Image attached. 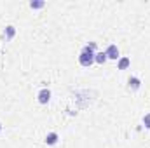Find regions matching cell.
<instances>
[{"label": "cell", "instance_id": "5", "mask_svg": "<svg viewBox=\"0 0 150 148\" xmlns=\"http://www.w3.org/2000/svg\"><path fill=\"white\" fill-rule=\"evenodd\" d=\"M129 65H131V59H129V58H119L117 68H119V70H126V68H129Z\"/></svg>", "mask_w": 150, "mask_h": 148}, {"label": "cell", "instance_id": "9", "mask_svg": "<svg viewBox=\"0 0 150 148\" xmlns=\"http://www.w3.org/2000/svg\"><path fill=\"white\" fill-rule=\"evenodd\" d=\"M44 5H45V2H42V0H40V2H30V7H32V9H40V7H44Z\"/></svg>", "mask_w": 150, "mask_h": 148}, {"label": "cell", "instance_id": "7", "mask_svg": "<svg viewBox=\"0 0 150 148\" xmlns=\"http://www.w3.org/2000/svg\"><path fill=\"white\" fill-rule=\"evenodd\" d=\"M127 82H129V87H131V89H134V91H136V89L140 87V84H142L138 77H131V78H129Z\"/></svg>", "mask_w": 150, "mask_h": 148}, {"label": "cell", "instance_id": "1", "mask_svg": "<svg viewBox=\"0 0 150 148\" xmlns=\"http://www.w3.org/2000/svg\"><path fill=\"white\" fill-rule=\"evenodd\" d=\"M94 49H96V44L91 42L89 45H86L82 51H80V56H79V63L86 68H89L93 63H94Z\"/></svg>", "mask_w": 150, "mask_h": 148}, {"label": "cell", "instance_id": "3", "mask_svg": "<svg viewBox=\"0 0 150 148\" xmlns=\"http://www.w3.org/2000/svg\"><path fill=\"white\" fill-rule=\"evenodd\" d=\"M105 54H107V58L108 59H119V49H117V45H108L107 47V51H105Z\"/></svg>", "mask_w": 150, "mask_h": 148}, {"label": "cell", "instance_id": "10", "mask_svg": "<svg viewBox=\"0 0 150 148\" xmlns=\"http://www.w3.org/2000/svg\"><path fill=\"white\" fill-rule=\"evenodd\" d=\"M143 124H145L147 129H150V113H147V115L143 117Z\"/></svg>", "mask_w": 150, "mask_h": 148}, {"label": "cell", "instance_id": "2", "mask_svg": "<svg viewBox=\"0 0 150 148\" xmlns=\"http://www.w3.org/2000/svg\"><path fill=\"white\" fill-rule=\"evenodd\" d=\"M37 98H38V103H42V105L49 103V99H51V91H49V89H42L37 94Z\"/></svg>", "mask_w": 150, "mask_h": 148}, {"label": "cell", "instance_id": "4", "mask_svg": "<svg viewBox=\"0 0 150 148\" xmlns=\"http://www.w3.org/2000/svg\"><path fill=\"white\" fill-rule=\"evenodd\" d=\"M107 59H108V58H107V54H105L103 51H101V52H94V61H96L98 65H105Z\"/></svg>", "mask_w": 150, "mask_h": 148}, {"label": "cell", "instance_id": "11", "mask_svg": "<svg viewBox=\"0 0 150 148\" xmlns=\"http://www.w3.org/2000/svg\"><path fill=\"white\" fill-rule=\"evenodd\" d=\"M0 131H2V124H0Z\"/></svg>", "mask_w": 150, "mask_h": 148}, {"label": "cell", "instance_id": "8", "mask_svg": "<svg viewBox=\"0 0 150 148\" xmlns=\"http://www.w3.org/2000/svg\"><path fill=\"white\" fill-rule=\"evenodd\" d=\"M14 33H16L14 26H7V28H5V40H11V38L14 37Z\"/></svg>", "mask_w": 150, "mask_h": 148}, {"label": "cell", "instance_id": "6", "mask_svg": "<svg viewBox=\"0 0 150 148\" xmlns=\"http://www.w3.org/2000/svg\"><path fill=\"white\" fill-rule=\"evenodd\" d=\"M58 140H59L58 132H49V134L45 136V143H47V145H56V143H58Z\"/></svg>", "mask_w": 150, "mask_h": 148}]
</instances>
